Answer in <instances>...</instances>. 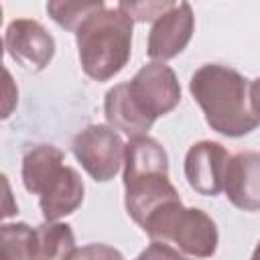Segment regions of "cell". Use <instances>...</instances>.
Wrapping results in <instances>:
<instances>
[{
	"label": "cell",
	"mask_w": 260,
	"mask_h": 260,
	"mask_svg": "<svg viewBox=\"0 0 260 260\" xmlns=\"http://www.w3.org/2000/svg\"><path fill=\"white\" fill-rule=\"evenodd\" d=\"M189 91L209 128L221 136L240 138L260 124L250 106V83L234 67L219 63L201 65L191 75Z\"/></svg>",
	"instance_id": "obj_1"
},
{
	"label": "cell",
	"mask_w": 260,
	"mask_h": 260,
	"mask_svg": "<svg viewBox=\"0 0 260 260\" xmlns=\"http://www.w3.org/2000/svg\"><path fill=\"white\" fill-rule=\"evenodd\" d=\"M124 207L136 225L169 201L181 199L169 181V154L148 134L132 136L124 152Z\"/></svg>",
	"instance_id": "obj_2"
},
{
	"label": "cell",
	"mask_w": 260,
	"mask_h": 260,
	"mask_svg": "<svg viewBox=\"0 0 260 260\" xmlns=\"http://www.w3.org/2000/svg\"><path fill=\"white\" fill-rule=\"evenodd\" d=\"M134 20L120 8H104L87 18L75 32L81 69L95 81L118 75L132 53Z\"/></svg>",
	"instance_id": "obj_3"
},
{
	"label": "cell",
	"mask_w": 260,
	"mask_h": 260,
	"mask_svg": "<svg viewBox=\"0 0 260 260\" xmlns=\"http://www.w3.org/2000/svg\"><path fill=\"white\" fill-rule=\"evenodd\" d=\"M140 228L152 242L171 244L183 256L209 258L219 244L215 221L203 209L185 207L181 199L152 211Z\"/></svg>",
	"instance_id": "obj_4"
},
{
	"label": "cell",
	"mask_w": 260,
	"mask_h": 260,
	"mask_svg": "<svg viewBox=\"0 0 260 260\" xmlns=\"http://www.w3.org/2000/svg\"><path fill=\"white\" fill-rule=\"evenodd\" d=\"M71 150L93 181L108 183L124 165L126 144L110 124H89L75 134Z\"/></svg>",
	"instance_id": "obj_5"
},
{
	"label": "cell",
	"mask_w": 260,
	"mask_h": 260,
	"mask_svg": "<svg viewBox=\"0 0 260 260\" xmlns=\"http://www.w3.org/2000/svg\"><path fill=\"white\" fill-rule=\"evenodd\" d=\"M128 87L138 108L152 120L173 112L181 102L179 79L165 61H150L142 65L132 81H128Z\"/></svg>",
	"instance_id": "obj_6"
},
{
	"label": "cell",
	"mask_w": 260,
	"mask_h": 260,
	"mask_svg": "<svg viewBox=\"0 0 260 260\" xmlns=\"http://www.w3.org/2000/svg\"><path fill=\"white\" fill-rule=\"evenodd\" d=\"M4 49L28 73L43 71L55 57V39L32 18H14L4 30Z\"/></svg>",
	"instance_id": "obj_7"
},
{
	"label": "cell",
	"mask_w": 260,
	"mask_h": 260,
	"mask_svg": "<svg viewBox=\"0 0 260 260\" xmlns=\"http://www.w3.org/2000/svg\"><path fill=\"white\" fill-rule=\"evenodd\" d=\"M230 162V152L223 144L215 140L195 142L185 154V179L189 187L205 197H215L223 191L225 169Z\"/></svg>",
	"instance_id": "obj_8"
},
{
	"label": "cell",
	"mask_w": 260,
	"mask_h": 260,
	"mask_svg": "<svg viewBox=\"0 0 260 260\" xmlns=\"http://www.w3.org/2000/svg\"><path fill=\"white\" fill-rule=\"evenodd\" d=\"M195 32V14L189 2H181L167 14L154 20L148 41L146 55L152 61H169L183 53Z\"/></svg>",
	"instance_id": "obj_9"
},
{
	"label": "cell",
	"mask_w": 260,
	"mask_h": 260,
	"mask_svg": "<svg viewBox=\"0 0 260 260\" xmlns=\"http://www.w3.org/2000/svg\"><path fill=\"white\" fill-rule=\"evenodd\" d=\"M223 191L242 211H260V152L244 150L230 156Z\"/></svg>",
	"instance_id": "obj_10"
},
{
	"label": "cell",
	"mask_w": 260,
	"mask_h": 260,
	"mask_svg": "<svg viewBox=\"0 0 260 260\" xmlns=\"http://www.w3.org/2000/svg\"><path fill=\"white\" fill-rule=\"evenodd\" d=\"M104 116L112 128L124 132L130 138L148 134L154 124V120L146 116L134 102L128 83H118L108 89L104 98Z\"/></svg>",
	"instance_id": "obj_11"
},
{
	"label": "cell",
	"mask_w": 260,
	"mask_h": 260,
	"mask_svg": "<svg viewBox=\"0 0 260 260\" xmlns=\"http://www.w3.org/2000/svg\"><path fill=\"white\" fill-rule=\"evenodd\" d=\"M83 193L85 187L79 173L73 167L65 165L59 177L39 195V207L43 211V217L55 221L65 215H71L83 203Z\"/></svg>",
	"instance_id": "obj_12"
},
{
	"label": "cell",
	"mask_w": 260,
	"mask_h": 260,
	"mask_svg": "<svg viewBox=\"0 0 260 260\" xmlns=\"http://www.w3.org/2000/svg\"><path fill=\"white\" fill-rule=\"evenodd\" d=\"M65 154L55 144H37L22 156V185L28 193L41 195L63 171Z\"/></svg>",
	"instance_id": "obj_13"
},
{
	"label": "cell",
	"mask_w": 260,
	"mask_h": 260,
	"mask_svg": "<svg viewBox=\"0 0 260 260\" xmlns=\"http://www.w3.org/2000/svg\"><path fill=\"white\" fill-rule=\"evenodd\" d=\"M75 252V236L69 223L45 221L37 225V258L43 260H65L73 258Z\"/></svg>",
	"instance_id": "obj_14"
},
{
	"label": "cell",
	"mask_w": 260,
	"mask_h": 260,
	"mask_svg": "<svg viewBox=\"0 0 260 260\" xmlns=\"http://www.w3.org/2000/svg\"><path fill=\"white\" fill-rule=\"evenodd\" d=\"M106 0H47V14L61 28L77 32V28L87 18L102 12Z\"/></svg>",
	"instance_id": "obj_15"
},
{
	"label": "cell",
	"mask_w": 260,
	"mask_h": 260,
	"mask_svg": "<svg viewBox=\"0 0 260 260\" xmlns=\"http://www.w3.org/2000/svg\"><path fill=\"white\" fill-rule=\"evenodd\" d=\"M0 252L4 258H37V228L24 221L0 225Z\"/></svg>",
	"instance_id": "obj_16"
},
{
	"label": "cell",
	"mask_w": 260,
	"mask_h": 260,
	"mask_svg": "<svg viewBox=\"0 0 260 260\" xmlns=\"http://www.w3.org/2000/svg\"><path fill=\"white\" fill-rule=\"evenodd\" d=\"M177 0H118L120 10H124L134 22H154L169 10H173Z\"/></svg>",
	"instance_id": "obj_17"
},
{
	"label": "cell",
	"mask_w": 260,
	"mask_h": 260,
	"mask_svg": "<svg viewBox=\"0 0 260 260\" xmlns=\"http://www.w3.org/2000/svg\"><path fill=\"white\" fill-rule=\"evenodd\" d=\"M81 256H98V258L100 256H118V258H122L120 252H116L112 248H106V246H95V244H91L85 250H75L73 252V258H81Z\"/></svg>",
	"instance_id": "obj_18"
},
{
	"label": "cell",
	"mask_w": 260,
	"mask_h": 260,
	"mask_svg": "<svg viewBox=\"0 0 260 260\" xmlns=\"http://www.w3.org/2000/svg\"><path fill=\"white\" fill-rule=\"evenodd\" d=\"M250 106H252L254 114H256L258 120H260V77H256V79L250 83Z\"/></svg>",
	"instance_id": "obj_19"
},
{
	"label": "cell",
	"mask_w": 260,
	"mask_h": 260,
	"mask_svg": "<svg viewBox=\"0 0 260 260\" xmlns=\"http://www.w3.org/2000/svg\"><path fill=\"white\" fill-rule=\"evenodd\" d=\"M252 258H254V260H260V242H258V246H256V250L252 252Z\"/></svg>",
	"instance_id": "obj_20"
}]
</instances>
